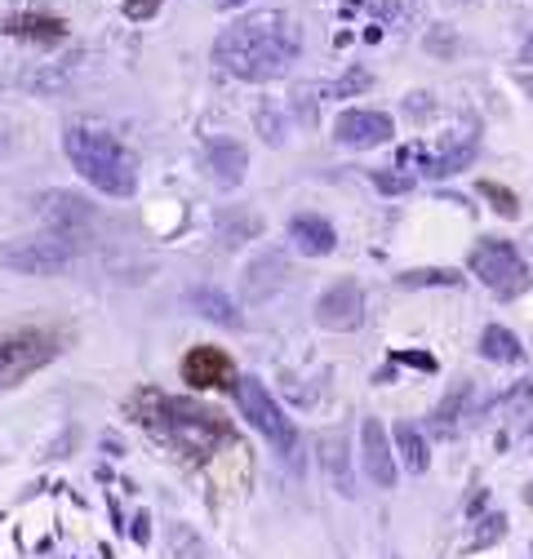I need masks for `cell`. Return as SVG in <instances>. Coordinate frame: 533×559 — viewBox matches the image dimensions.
<instances>
[{"mask_svg":"<svg viewBox=\"0 0 533 559\" xmlns=\"http://www.w3.org/2000/svg\"><path fill=\"white\" fill-rule=\"evenodd\" d=\"M298 49H303V36L285 14H249L218 32L214 62L236 81L262 85V81H281L294 67Z\"/></svg>","mask_w":533,"mask_h":559,"instance_id":"obj_1","label":"cell"},{"mask_svg":"<svg viewBox=\"0 0 533 559\" xmlns=\"http://www.w3.org/2000/svg\"><path fill=\"white\" fill-rule=\"evenodd\" d=\"M62 156L72 160V169H76L90 187H98L103 195L125 200V195L139 191V169H133V156L116 143L111 133H103V129L67 124V133H62Z\"/></svg>","mask_w":533,"mask_h":559,"instance_id":"obj_2","label":"cell"},{"mask_svg":"<svg viewBox=\"0 0 533 559\" xmlns=\"http://www.w3.org/2000/svg\"><path fill=\"white\" fill-rule=\"evenodd\" d=\"M472 275H481V285L498 298H520L529 289V266L507 240H481L472 249Z\"/></svg>","mask_w":533,"mask_h":559,"instance_id":"obj_3","label":"cell"},{"mask_svg":"<svg viewBox=\"0 0 533 559\" xmlns=\"http://www.w3.org/2000/svg\"><path fill=\"white\" fill-rule=\"evenodd\" d=\"M54 356H58V342L49 333H36V329L5 333V337H0V391L19 386L36 369H45Z\"/></svg>","mask_w":533,"mask_h":559,"instance_id":"obj_4","label":"cell"},{"mask_svg":"<svg viewBox=\"0 0 533 559\" xmlns=\"http://www.w3.org/2000/svg\"><path fill=\"white\" fill-rule=\"evenodd\" d=\"M236 404H240V413L249 417V427H253L258 436H266L281 453L294 449V440H298L294 423L285 417V408H281L272 395H266V386H262L258 378H236Z\"/></svg>","mask_w":533,"mask_h":559,"instance_id":"obj_5","label":"cell"},{"mask_svg":"<svg viewBox=\"0 0 533 559\" xmlns=\"http://www.w3.org/2000/svg\"><path fill=\"white\" fill-rule=\"evenodd\" d=\"M76 262V245L67 236H27L0 249V266H10L19 275H58Z\"/></svg>","mask_w":533,"mask_h":559,"instance_id":"obj_6","label":"cell"},{"mask_svg":"<svg viewBox=\"0 0 533 559\" xmlns=\"http://www.w3.org/2000/svg\"><path fill=\"white\" fill-rule=\"evenodd\" d=\"M360 320H365V294H360L356 280H339L333 289L320 294V302H316V324L320 329L352 333V329H360Z\"/></svg>","mask_w":533,"mask_h":559,"instance_id":"obj_7","label":"cell"},{"mask_svg":"<svg viewBox=\"0 0 533 559\" xmlns=\"http://www.w3.org/2000/svg\"><path fill=\"white\" fill-rule=\"evenodd\" d=\"M333 138L352 152H369V147H382L391 143V116L387 111H365V107H352L333 120Z\"/></svg>","mask_w":533,"mask_h":559,"instance_id":"obj_8","label":"cell"},{"mask_svg":"<svg viewBox=\"0 0 533 559\" xmlns=\"http://www.w3.org/2000/svg\"><path fill=\"white\" fill-rule=\"evenodd\" d=\"M360 462L378 488H395V453L378 417H365V427H360Z\"/></svg>","mask_w":533,"mask_h":559,"instance_id":"obj_9","label":"cell"},{"mask_svg":"<svg viewBox=\"0 0 533 559\" xmlns=\"http://www.w3.org/2000/svg\"><path fill=\"white\" fill-rule=\"evenodd\" d=\"M182 378L196 386V391H210V386H236V369H232V356L218 352V346H196L182 360Z\"/></svg>","mask_w":533,"mask_h":559,"instance_id":"obj_10","label":"cell"},{"mask_svg":"<svg viewBox=\"0 0 533 559\" xmlns=\"http://www.w3.org/2000/svg\"><path fill=\"white\" fill-rule=\"evenodd\" d=\"M36 214L49 227L67 231V227H85L94 218V204L85 195H76V191H45V195H36Z\"/></svg>","mask_w":533,"mask_h":559,"instance_id":"obj_11","label":"cell"},{"mask_svg":"<svg viewBox=\"0 0 533 559\" xmlns=\"http://www.w3.org/2000/svg\"><path fill=\"white\" fill-rule=\"evenodd\" d=\"M205 169L218 187H240L245 182V169H249V152L232 138H218V143L205 147Z\"/></svg>","mask_w":533,"mask_h":559,"instance_id":"obj_12","label":"cell"},{"mask_svg":"<svg viewBox=\"0 0 533 559\" xmlns=\"http://www.w3.org/2000/svg\"><path fill=\"white\" fill-rule=\"evenodd\" d=\"M289 240H294V249L307 253V258H324V253H333V245H339L333 227H329L324 218H316V214H298V218L289 223Z\"/></svg>","mask_w":533,"mask_h":559,"instance_id":"obj_13","label":"cell"},{"mask_svg":"<svg viewBox=\"0 0 533 559\" xmlns=\"http://www.w3.org/2000/svg\"><path fill=\"white\" fill-rule=\"evenodd\" d=\"M481 356L494 360V365H520V360H524V346H520V337H516L511 329L489 324V329L481 333Z\"/></svg>","mask_w":533,"mask_h":559,"instance_id":"obj_14","label":"cell"},{"mask_svg":"<svg viewBox=\"0 0 533 559\" xmlns=\"http://www.w3.org/2000/svg\"><path fill=\"white\" fill-rule=\"evenodd\" d=\"M320 462H324L333 488H339L343 498H352L356 488H352V475H347V440H343V436H324V440H320Z\"/></svg>","mask_w":533,"mask_h":559,"instance_id":"obj_15","label":"cell"},{"mask_svg":"<svg viewBox=\"0 0 533 559\" xmlns=\"http://www.w3.org/2000/svg\"><path fill=\"white\" fill-rule=\"evenodd\" d=\"M395 453H400V462H405V471H414V475H423L427 471V462H431V453H427V440L418 436V427H410V423H395Z\"/></svg>","mask_w":533,"mask_h":559,"instance_id":"obj_16","label":"cell"},{"mask_svg":"<svg viewBox=\"0 0 533 559\" xmlns=\"http://www.w3.org/2000/svg\"><path fill=\"white\" fill-rule=\"evenodd\" d=\"M191 307L205 316V320H218V324H227V329H236L240 324V316H236V307H232V298L227 294H218V289H196L191 294Z\"/></svg>","mask_w":533,"mask_h":559,"instance_id":"obj_17","label":"cell"},{"mask_svg":"<svg viewBox=\"0 0 533 559\" xmlns=\"http://www.w3.org/2000/svg\"><path fill=\"white\" fill-rule=\"evenodd\" d=\"M0 27L14 32V36H40V40H58L62 36V23L58 19H5Z\"/></svg>","mask_w":533,"mask_h":559,"instance_id":"obj_18","label":"cell"},{"mask_svg":"<svg viewBox=\"0 0 533 559\" xmlns=\"http://www.w3.org/2000/svg\"><path fill=\"white\" fill-rule=\"evenodd\" d=\"M481 195L494 200V209H498L502 218H516V214H520V200H516L507 187H498V182H481Z\"/></svg>","mask_w":533,"mask_h":559,"instance_id":"obj_19","label":"cell"},{"mask_svg":"<svg viewBox=\"0 0 533 559\" xmlns=\"http://www.w3.org/2000/svg\"><path fill=\"white\" fill-rule=\"evenodd\" d=\"M400 285L405 289H418V285H458L453 271H405L400 275Z\"/></svg>","mask_w":533,"mask_h":559,"instance_id":"obj_20","label":"cell"},{"mask_svg":"<svg viewBox=\"0 0 533 559\" xmlns=\"http://www.w3.org/2000/svg\"><path fill=\"white\" fill-rule=\"evenodd\" d=\"M374 187L387 191V195H405V191H414V178H410V174H387V169H378V174H374Z\"/></svg>","mask_w":533,"mask_h":559,"instance_id":"obj_21","label":"cell"},{"mask_svg":"<svg viewBox=\"0 0 533 559\" xmlns=\"http://www.w3.org/2000/svg\"><path fill=\"white\" fill-rule=\"evenodd\" d=\"M462 400H466V386H458V391L436 408V423H440V427H453V413H458V404H462Z\"/></svg>","mask_w":533,"mask_h":559,"instance_id":"obj_22","label":"cell"},{"mask_svg":"<svg viewBox=\"0 0 533 559\" xmlns=\"http://www.w3.org/2000/svg\"><path fill=\"white\" fill-rule=\"evenodd\" d=\"M161 10V0H125V19H133V23H139V19H152Z\"/></svg>","mask_w":533,"mask_h":559,"instance_id":"obj_23","label":"cell"},{"mask_svg":"<svg viewBox=\"0 0 533 559\" xmlns=\"http://www.w3.org/2000/svg\"><path fill=\"white\" fill-rule=\"evenodd\" d=\"M485 524H489V528H485V533H481V537H476V542H481V546H489V542H498V537H502V528H507V520H502V515H489V520H485Z\"/></svg>","mask_w":533,"mask_h":559,"instance_id":"obj_24","label":"cell"},{"mask_svg":"<svg viewBox=\"0 0 533 559\" xmlns=\"http://www.w3.org/2000/svg\"><path fill=\"white\" fill-rule=\"evenodd\" d=\"M218 5H223V10H236V5H249V0H218Z\"/></svg>","mask_w":533,"mask_h":559,"instance_id":"obj_25","label":"cell"},{"mask_svg":"<svg viewBox=\"0 0 533 559\" xmlns=\"http://www.w3.org/2000/svg\"><path fill=\"white\" fill-rule=\"evenodd\" d=\"M524 58H529V62H533V36H529V45H524Z\"/></svg>","mask_w":533,"mask_h":559,"instance_id":"obj_26","label":"cell"},{"mask_svg":"<svg viewBox=\"0 0 533 559\" xmlns=\"http://www.w3.org/2000/svg\"><path fill=\"white\" fill-rule=\"evenodd\" d=\"M387 559H395V555H387Z\"/></svg>","mask_w":533,"mask_h":559,"instance_id":"obj_27","label":"cell"}]
</instances>
